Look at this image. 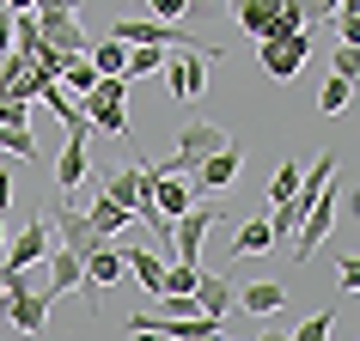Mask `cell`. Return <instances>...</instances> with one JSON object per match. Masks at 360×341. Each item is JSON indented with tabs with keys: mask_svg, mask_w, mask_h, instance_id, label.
I'll return each mask as SVG.
<instances>
[{
	"mask_svg": "<svg viewBox=\"0 0 360 341\" xmlns=\"http://www.w3.org/2000/svg\"><path fill=\"white\" fill-rule=\"evenodd\" d=\"M305 55H311V31H293L287 43H263V74L269 79H300Z\"/></svg>",
	"mask_w": 360,
	"mask_h": 341,
	"instance_id": "6",
	"label": "cell"
},
{
	"mask_svg": "<svg viewBox=\"0 0 360 341\" xmlns=\"http://www.w3.org/2000/svg\"><path fill=\"white\" fill-rule=\"evenodd\" d=\"M238 170H245V152L232 147H214L208 159H202V165H195V177H190V189L195 195H220V189H232V183H238Z\"/></svg>",
	"mask_w": 360,
	"mask_h": 341,
	"instance_id": "3",
	"label": "cell"
},
{
	"mask_svg": "<svg viewBox=\"0 0 360 341\" xmlns=\"http://www.w3.org/2000/svg\"><path fill=\"white\" fill-rule=\"evenodd\" d=\"M300 177H305V170H300V165H293V159H287V165H281V170H275V183H269V201H287V195L300 189Z\"/></svg>",
	"mask_w": 360,
	"mask_h": 341,
	"instance_id": "23",
	"label": "cell"
},
{
	"mask_svg": "<svg viewBox=\"0 0 360 341\" xmlns=\"http://www.w3.org/2000/svg\"><path fill=\"white\" fill-rule=\"evenodd\" d=\"M31 13H79V0H37Z\"/></svg>",
	"mask_w": 360,
	"mask_h": 341,
	"instance_id": "29",
	"label": "cell"
},
{
	"mask_svg": "<svg viewBox=\"0 0 360 341\" xmlns=\"http://www.w3.org/2000/svg\"><path fill=\"white\" fill-rule=\"evenodd\" d=\"M122 250V274H134V281L147 286V299H159V286H165V262L153 256V250H141V244H116Z\"/></svg>",
	"mask_w": 360,
	"mask_h": 341,
	"instance_id": "12",
	"label": "cell"
},
{
	"mask_svg": "<svg viewBox=\"0 0 360 341\" xmlns=\"http://www.w3.org/2000/svg\"><path fill=\"white\" fill-rule=\"evenodd\" d=\"M232 250H238V256H269V250H275V238H269V220H245V226L232 232Z\"/></svg>",
	"mask_w": 360,
	"mask_h": 341,
	"instance_id": "18",
	"label": "cell"
},
{
	"mask_svg": "<svg viewBox=\"0 0 360 341\" xmlns=\"http://www.w3.org/2000/svg\"><path fill=\"white\" fill-rule=\"evenodd\" d=\"M86 61H92L98 74H122V61H129V43H122V37H92Z\"/></svg>",
	"mask_w": 360,
	"mask_h": 341,
	"instance_id": "17",
	"label": "cell"
},
{
	"mask_svg": "<svg viewBox=\"0 0 360 341\" xmlns=\"http://www.w3.org/2000/svg\"><path fill=\"white\" fill-rule=\"evenodd\" d=\"M86 220H92L98 238H116V232H129V226H134V213L122 208V201H110L104 189H92V208H86Z\"/></svg>",
	"mask_w": 360,
	"mask_h": 341,
	"instance_id": "13",
	"label": "cell"
},
{
	"mask_svg": "<svg viewBox=\"0 0 360 341\" xmlns=\"http://www.w3.org/2000/svg\"><path fill=\"white\" fill-rule=\"evenodd\" d=\"M336 6H342V0H318V19H323V13H336Z\"/></svg>",
	"mask_w": 360,
	"mask_h": 341,
	"instance_id": "33",
	"label": "cell"
},
{
	"mask_svg": "<svg viewBox=\"0 0 360 341\" xmlns=\"http://www.w3.org/2000/svg\"><path fill=\"white\" fill-rule=\"evenodd\" d=\"M232 293H238V286H232L226 274H208V268H195V311H208V317H220V323H226Z\"/></svg>",
	"mask_w": 360,
	"mask_h": 341,
	"instance_id": "11",
	"label": "cell"
},
{
	"mask_svg": "<svg viewBox=\"0 0 360 341\" xmlns=\"http://www.w3.org/2000/svg\"><path fill=\"white\" fill-rule=\"evenodd\" d=\"M86 140H92V128L68 134V147H61V159H56V183H61V189H79V183L92 177V152H86Z\"/></svg>",
	"mask_w": 360,
	"mask_h": 341,
	"instance_id": "10",
	"label": "cell"
},
{
	"mask_svg": "<svg viewBox=\"0 0 360 341\" xmlns=\"http://www.w3.org/2000/svg\"><path fill=\"white\" fill-rule=\"evenodd\" d=\"M336 286H342V293H354V286H360V262H354V256H342V268H336Z\"/></svg>",
	"mask_w": 360,
	"mask_h": 341,
	"instance_id": "28",
	"label": "cell"
},
{
	"mask_svg": "<svg viewBox=\"0 0 360 341\" xmlns=\"http://www.w3.org/2000/svg\"><path fill=\"white\" fill-rule=\"evenodd\" d=\"M226 140H232L226 128H214V122H202V116H195V122H184V134H177V152H171L159 170H195L214 147H226Z\"/></svg>",
	"mask_w": 360,
	"mask_h": 341,
	"instance_id": "2",
	"label": "cell"
},
{
	"mask_svg": "<svg viewBox=\"0 0 360 341\" xmlns=\"http://www.w3.org/2000/svg\"><path fill=\"white\" fill-rule=\"evenodd\" d=\"M0 250H6V232H0Z\"/></svg>",
	"mask_w": 360,
	"mask_h": 341,
	"instance_id": "34",
	"label": "cell"
},
{
	"mask_svg": "<svg viewBox=\"0 0 360 341\" xmlns=\"http://www.w3.org/2000/svg\"><path fill=\"white\" fill-rule=\"evenodd\" d=\"M6 323L25 329V335H43V329H49V293H37L31 281H19L13 299H6Z\"/></svg>",
	"mask_w": 360,
	"mask_h": 341,
	"instance_id": "5",
	"label": "cell"
},
{
	"mask_svg": "<svg viewBox=\"0 0 360 341\" xmlns=\"http://www.w3.org/2000/svg\"><path fill=\"white\" fill-rule=\"evenodd\" d=\"M129 329H134V335H171V341H208V335H220V317H208V311H190V317H171V311H134Z\"/></svg>",
	"mask_w": 360,
	"mask_h": 341,
	"instance_id": "1",
	"label": "cell"
},
{
	"mask_svg": "<svg viewBox=\"0 0 360 341\" xmlns=\"http://www.w3.org/2000/svg\"><path fill=\"white\" fill-rule=\"evenodd\" d=\"M0 152H13V159H25V165H31V159H43L25 122H0Z\"/></svg>",
	"mask_w": 360,
	"mask_h": 341,
	"instance_id": "20",
	"label": "cell"
},
{
	"mask_svg": "<svg viewBox=\"0 0 360 341\" xmlns=\"http://www.w3.org/2000/svg\"><path fill=\"white\" fill-rule=\"evenodd\" d=\"M330 329H336V317H330V311H318V317H305L300 329H293V341H323Z\"/></svg>",
	"mask_w": 360,
	"mask_h": 341,
	"instance_id": "24",
	"label": "cell"
},
{
	"mask_svg": "<svg viewBox=\"0 0 360 341\" xmlns=\"http://www.w3.org/2000/svg\"><path fill=\"white\" fill-rule=\"evenodd\" d=\"M49 226H56V244L79 250V262H86V256H92L98 244H104V238L92 232V220H86L79 208H68V201H49Z\"/></svg>",
	"mask_w": 360,
	"mask_h": 341,
	"instance_id": "4",
	"label": "cell"
},
{
	"mask_svg": "<svg viewBox=\"0 0 360 341\" xmlns=\"http://www.w3.org/2000/svg\"><path fill=\"white\" fill-rule=\"evenodd\" d=\"M116 281H122V250H116L110 238H104V244H98L92 256H86V286L98 293V286H116Z\"/></svg>",
	"mask_w": 360,
	"mask_h": 341,
	"instance_id": "15",
	"label": "cell"
},
{
	"mask_svg": "<svg viewBox=\"0 0 360 341\" xmlns=\"http://www.w3.org/2000/svg\"><path fill=\"white\" fill-rule=\"evenodd\" d=\"M0 49H13V6H0Z\"/></svg>",
	"mask_w": 360,
	"mask_h": 341,
	"instance_id": "30",
	"label": "cell"
},
{
	"mask_svg": "<svg viewBox=\"0 0 360 341\" xmlns=\"http://www.w3.org/2000/svg\"><path fill=\"white\" fill-rule=\"evenodd\" d=\"M74 286H86V262H79V250L49 244V305H56V299H68Z\"/></svg>",
	"mask_w": 360,
	"mask_h": 341,
	"instance_id": "9",
	"label": "cell"
},
{
	"mask_svg": "<svg viewBox=\"0 0 360 341\" xmlns=\"http://www.w3.org/2000/svg\"><path fill=\"white\" fill-rule=\"evenodd\" d=\"M0 122H31V98H0Z\"/></svg>",
	"mask_w": 360,
	"mask_h": 341,
	"instance_id": "26",
	"label": "cell"
},
{
	"mask_svg": "<svg viewBox=\"0 0 360 341\" xmlns=\"http://www.w3.org/2000/svg\"><path fill=\"white\" fill-rule=\"evenodd\" d=\"M159 67H165V49H159V43H129V61H122V79H147V74H159Z\"/></svg>",
	"mask_w": 360,
	"mask_h": 341,
	"instance_id": "16",
	"label": "cell"
},
{
	"mask_svg": "<svg viewBox=\"0 0 360 341\" xmlns=\"http://www.w3.org/2000/svg\"><path fill=\"white\" fill-rule=\"evenodd\" d=\"M330 61H336V74H342V79H354V74H360V43H342Z\"/></svg>",
	"mask_w": 360,
	"mask_h": 341,
	"instance_id": "25",
	"label": "cell"
},
{
	"mask_svg": "<svg viewBox=\"0 0 360 341\" xmlns=\"http://www.w3.org/2000/svg\"><path fill=\"white\" fill-rule=\"evenodd\" d=\"M293 6H300V13H305V25L318 19V0H293Z\"/></svg>",
	"mask_w": 360,
	"mask_h": 341,
	"instance_id": "32",
	"label": "cell"
},
{
	"mask_svg": "<svg viewBox=\"0 0 360 341\" xmlns=\"http://www.w3.org/2000/svg\"><path fill=\"white\" fill-rule=\"evenodd\" d=\"M348 104H354V79L330 74V79H323V92H318V110H323V116H342Z\"/></svg>",
	"mask_w": 360,
	"mask_h": 341,
	"instance_id": "21",
	"label": "cell"
},
{
	"mask_svg": "<svg viewBox=\"0 0 360 341\" xmlns=\"http://www.w3.org/2000/svg\"><path fill=\"white\" fill-rule=\"evenodd\" d=\"M43 256H49V213H37L19 238H6V256H0V262L6 268H31V262H43Z\"/></svg>",
	"mask_w": 360,
	"mask_h": 341,
	"instance_id": "8",
	"label": "cell"
},
{
	"mask_svg": "<svg viewBox=\"0 0 360 341\" xmlns=\"http://www.w3.org/2000/svg\"><path fill=\"white\" fill-rule=\"evenodd\" d=\"M147 13H153V19H184L190 0H147Z\"/></svg>",
	"mask_w": 360,
	"mask_h": 341,
	"instance_id": "27",
	"label": "cell"
},
{
	"mask_svg": "<svg viewBox=\"0 0 360 341\" xmlns=\"http://www.w3.org/2000/svg\"><path fill=\"white\" fill-rule=\"evenodd\" d=\"M232 13H238V25H245L250 37H263L269 31V19H275V6H281V0H226Z\"/></svg>",
	"mask_w": 360,
	"mask_h": 341,
	"instance_id": "19",
	"label": "cell"
},
{
	"mask_svg": "<svg viewBox=\"0 0 360 341\" xmlns=\"http://www.w3.org/2000/svg\"><path fill=\"white\" fill-rule=\"evenodd\" d=\"M37 37L49 43V49H61V55H86V49H92V37L79 31L74 13H37Z\"/></svg>",
	"mask_w": 360,
	"mask_h": 341,
	"instance_id": "7",
	"label": "cell"
},
{
	"mask_svg": "<svg viewBox=\"0 0 360 341\" xmlns=\"http://www.w3.org/2000/svg\"><path fill=\"white\" fill-rule=\"evenodd\" d=\"M61 86H68L74 98H86V92L98 86V67H92L86 55H68V67H61Z\"/></svg>",
	"mask_w": 360,
	"mask_h": 341,
	"instance_id": "22",
	"label": "cell"
},
{
	"mask_svg": "<svg viewBox=\"0 0 360 341\" xmlns=\"http://www.w3.org/2000/svg\"><path fill=\"white\" fill-rule=\"evenodd\" d=\"M6 201H13V177L0 170V208H6Z\"/></svg>",
	"mask_w": 360,
	"mask_h": 341,
	"instance_id": "31",
	"label": "cell"
},
{
	"mask_svg": "<svg viewBox=\"0 0 360 341\" xmlns=\"http://www.w3.org/2000/svg\"><path fill=\"white\" fill-rule=\"evenodd\" d=\"M232 305H245L250 317H275L287 305V286L281 281H257V286H245V293H232Z\"/></svg>",
	"mask_w": 360,
	"mask_h": 341,
	"instance_id": "14",
	"label": "cell"
}]
</instances>
